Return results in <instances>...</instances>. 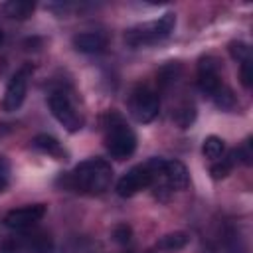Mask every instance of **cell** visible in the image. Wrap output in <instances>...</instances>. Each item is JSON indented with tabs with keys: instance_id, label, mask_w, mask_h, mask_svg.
<instances>
[{
	"instance_id": "6da1fadb",
	"label": "cell",
	"mask_w": 253,
	"mask_h": 253,
	"mask_svg": "<svg viewBox=\"0 0 253 253\" xmlns=\"http://www.w3.org/2000/svg\"><path fill=\"white\" fill-rule=\"evenodd\" d=\"M113 180V168L105 158H89L65 176V184L83 194H103Z\"/></svg>"
},
{
	"instance_id": "7a4b0ae2",
	"label": "cell",
	"mask_w": 253,
	"mask_h": 253,
	"mask_svg": "<svg viewBox=\"0 0 253 253\" xmlns=\"http://www.w3.org/2000/svg\"><path fill=\"white\" fill-rule=\"evenodd\" d=\"M107 119H109V123H107L105 146H107L109 154L115 160H125V158H128L134 152V148H136V136H134L132 128L126 126V123L123 121L121 115L109 113Z\"/></svg>"
},
{
	"instance_id": "3957f363",
	"label": "cell",
	"mask_w": 253,
	"mask_h": 253,
	"mask_svg": "<svg viewBox=\"0 0 253 253\" xmlns=\"http://www.w3.org/2000/svg\"><path fill=\"white\" fill-rule=\"evenodd\" d=\"M128 107H130V115H132V119L136 123H150V121H154L158 117L160 99L148 87H138L130 95Z\"/></svg>"
},
{
	"instance_id": "277c9868",
	"label": "cell",
	"mask_w": 253,
	"mask_h": 253,
	"mask_svg": "<svg viewBox=\"0 0 253 253\" xmlns=\"http://www.w3.org/2000/svg\"><path fill=\"white\" fill-rule=\"evenodd\" d=\"M47 105L51 109V115L65 126V130L69 132H77L83 126V117L75 111V107L71 105V101L63 95V93H53L47 99Z\"/></svg>"
},
{
	"instance_id": "5b68a950",
	"label": "cell",
	"mask_w": 253,
	"mask_h": 253,
	"mask_svg": "<svg viewBox=\"0 0 253 253\" xmlns=\"http://www.w3.org/2000/svg\"><path fill=\"white\" fill-rule=\"evenodd\" d=\"M154 182V174L150 172V168L146 164H138L134 168H130L119 182H117V194L121 198H130L134 194H138L140 190L148 188Z\"/></svg>"
},
{
	"instance_id": "8992f818",
	"label": "cell",
	"mask_w": 253,
	"mask_h": 253,
	"mask_svg": "<svg viewBox=\"0 0 253 253\" xmlns=\"http://www.w3.org/2000/svg\"><path fill=\"white\" fill-rule=\"evenodd\" d=\"M45 215V206L43 204H32V206H24V208H16L10 210L4 215V225L10 229H28L34 223H38L42 217Z\"/></svg>"
},
{
	"instance_id": "52a82bcc",
	"label": "cell",
	"mask_w": 253,
	"mask_h": 253,
	"mask_svg": "<svg viewBox=\"0 0 253 253\" xmlns=\"http://www.w3.org/2000/svg\"><path fill=\"white\" fill-rule=\"evenodd\" d=\"M28 71H30L28 67H22L10 79V83L4 91V97H2V109L6 113H12L22 107V103L26 99V89H28Z\"/></svg>"
},
{
	"instance_id": "ba28073f",
	"label": "cell",
	"mask_w": 253,
	"mask_h": 253,
	"mask_svg": "<svg viewBox=\"0 0 253 253\" xmlns=\"http://www.w3.org/2000/svg\"><path fill=\"white\" fill-rule=\"evenodd\" d=\"M198 87L202 89V93L213 97L219 89H221V79H219V71H217V61L210 55L202 57L198 63Z\"/></svg>"
},
{
	"instance_id": "9c48e42d",
	"label": "cell",
	"mask_w": 253,
	"mask_h": 253,
	"mask_svg": "<svg viewBox=\"0 0 253 253\" xmlns=\"http://www.w3.org/2000/svg\"><path fill=\"white\" fill-rule=\"evenodd\" d=\"M162 176L166 178V184H168V188H172V190H184V188H188V184H190L188 168H186L180 160H164Z\"/></svg>"
},
{
	"instance_id": "30bf717a",
	"label": "cell",
	"mask_w": 253,
	"mask_h": 253,
	"mask_svg": "<svg viewBox=\"0 0 253 253\" xmlns=\"http://www.w3.org/2000/svg\"><path fill=\"white\" fill-rule=\"evenodd\" d=\"M105 36L97 34V32H85V34H77L73 38V45L77 51H83V53H99L105 49Z\"/></svg>"
},
{
	"instance_id": "8fae6325",
	"label": "cell",
	"mask_w": 253,
	"mask_h": 253,
	"mask_svg": "<svg viewBox=\"0 0 253 253\" xmlns=\"http://www.w3.org/2000/svg\"><path fill=\"white\" fill-rule=\"evenodd\" d=\"M53 243L51 237L45 233L28 235L26 239H20V253H51Z\"/></svg>"
},
{
	"instance_id": "7c38bea8",
	"label": "cell",
	"mask_w": 253,
	"mask_h": 253,
	"mask_svg": "<svg viewBox=\"0 0 253 253\" xmlns=\"http://www.w3.org/2000/svg\"><path fill=\"white\" fill-rule=\"evenodd\" d=\"M32 144H34L38 150H42V152H45V154H51V156L57 158V160H67V158H65L67 152L61 148L59 140L53 138L51 134H38V136H34Z\"/></svg>"
},
{
	"instance_id": "4fadbf2b",
	"label": "cell",
	"mask_w": 253,
	"mask_h": 253,
	"mask_svg": "<svg viewBox=\"0 0 253 253\" xmlns=\"http://www.w3.org/2000/svg\"><path fill=\"white\" fill-rule=\"evenodd\" d=\"M34 10H36V4L28 0H8L2 4V12L14 20H26L34 14Z\"/></svg>"
},
{
	"instance_id": "5bb4252c",
	"label": "cell",
	"mask_w": 253,
	"mask_h": 253,
	"mask_svg": "<svg viewBox=\"0 0 253 253\" xmlns=\"http://www.w3.org/2000/svg\"><path fill=\"white\" fill-rule=\"evenodd\" d=\"M188 243H190V235L186 231H172V233L162 235L156 247L162 251H178V249H184Z\"/></svg>"
},
{
	"instance_id": "9a60e30c",
	"label": "cell",
	"mask_w": 253,
	"mask_h": 253,
	"mask_svg": "<svg viewBox=\"0 0 253 253\" xmlns=\"http://www.w3.org/2000/svg\"><path fill=\"white\" fill-rule=\"evenodd\" d=\"M152 24V34H154V40H164L168 38L172 32H174V26H176V14L174 12H166L162 14L158 20L150 22Z\"/></svg>"
},
{
	"instance_id": "2e32d148",
	"label": "cell",
	"mask_w": 253,
	"mask_h": 253,
	"mask_svg": "<svg viewBox=\"0 0 253 253\" xmlns=\"http://www.w3.org/2000/svg\"><path fill=\"white\" fill-rule=\"evenodd\" d=\"M202 152H204V156L210 158V160H219V158L223 156V152H225V142H223L219 136L210 134V136L204 138Z\"/></svg>"
},
{
	"instance_id": "e0dca14e",
	"label": "cell",
	"mask_w": 253,
	"mask_h": 253,
	"mask_svg": "<svg viewBox=\"0 0 253 253\" xmlns=\"http://www.w3.org/2000/svg\"><path fill=\"white\" fill-rule=\"evenodd\" d=\"M194 121H196V107L190 105V103L182 105V107L174 113V123H176L180 128H188Z\"/></svg>"
},
{
	"instance_id": "ac0fdd59",
	"label": "cell",
	"mask_w": 253,
	"mask_h": 253,
	"mask_svg": "<svg viewBox=\"0 0 253 253\" xmlns=\"http://www.w3.org/2000/svg\"><path fill=\"white\" fill-rule=\"evenodd\" d=\"M178 73H180V63H174V61H172V63L164 65V67L158 71V85H160L162 89H166L170 83L176 81Z\"/></svg>"
},
{
	"instance_id": "d6986e66",
	"label": "cell",
	"mask_w": 253,
	"mask_h": 253,
	"mask_svg": "<svg viewBox=\"0 0 253 253\" xmlns=\"http://www.w3.org/2000/svg\"><path fill=\"white\" fill-rule=\"evenodd\" d=\"M231 166H233V156L229 154V158H221V160L213 162L211 168H210V174H211L213 180H221L231 172Z\"/></svg>"
},
{
	"instance_id": "ffe728a7",
	"label": "cell",
	"mask_w": 253,
	"mask_h": 253,
	"mask_svg": "<svg viewBox=\"0 0 253 253\" xmlns=\"http://www.w3.org/2000/svg\"><path fill=\"white\" fill-rule=\"evenodd\" d=\"M229 53H231V57L233 59H237V61H247V59H251V49H249V45L245 43V42H239V40H233L231 43H229Z\"/></svg>"
},
{
	"instance_id": "44dd1931",
	"label": "cell",
	"mask_w": 253,
	"mask_h": 253,
	"mask_svg": "<svg viewBox=\"0 0 253 253\" xmlns=\"http://www.w3.org/2000/svg\"><path fill=\"white\" fill-rule=\"evenodd\" d=\"M213 101H215V105H217L219 109H223V111H229V109L235 107V97H233V93H231L229 89H225L223 85H221V89L213 95Z\"/></svg>"
},
{
	"instance_id": "7402d4cb",
	"label": "cell",
	"mask_w": 253,
	"mask_h": 253,
	"mask_svg": "<svg viewBox=\"0 0 253 253\" xmlns=\"http://www.w3.org/2000/svg\"><path fill=\"white\" fill-rule=\"evenodd\" d=\"M231 156H233V160H239V162H243L245 166H251V158H253V150H251V140H245V144L243 146H239L237 150H233L231 152Z\"/></svg>"
},
{
	"instance_id": "603a6c76",
	"label": "cell",
	"mask_w": 253,
	"mask_h": 253,
	"mask_svg": "<svg viewBox=\"0 0 253 253\" xmlns=\"http://www.w3.org/2000/svg\"><path fill=\"white\" fill-rule=\"evenodd\" d=\"M113 237H115L117 243L126 245V243L130 241V237H132V229H130V225H126V223H119V225L113 229Z\"/></svg>"
},
{
	"instance_id": "cb8c5ba5",
	"label": "cell",
	"mask_w": 253,
	"mask_h": 253,
	"mask_svg": "<svg viewBox=\"0 0 253 253\" xmlns=\"http://www.w3.org/2000/svg\"><path fill=\"white\" fill-rule=\"evenodd\" d=\"M239 77H241V83H243V87H251V83H253V63H251V59H247V61H243L241 63V69H239Z\"/></svg>"
},
{
	"instance_id": "d4e9b609",
	"label": "cell",
	"mask_w": 253,
	"mask_h": 253,
	"mask_svg": "<svg viewBox=\"0 0 253 253\" xmlns=\"http://www.w3.org/2000/svg\"><path fill=\"white\" fill-rule=\"evenodd\" d=\"M10 184V166L6 158H0V192H4Z\"/></svg>"
},
{
	"instance_id": "484cf974",
	"label": "cell",
	"mask_w": 253,
	"mask_h": 253,
	"mask_svg": "<svg viewBox=\"0 0 253 253\" xmlns=\"http://www.w3.org/2000/svg\"><path fill=\"white\" fill-rule=\"evenodd\" d=\"M0 253H20V239H8L0 245Z\"/></svg>"
},
{
	"instance_id": "4316f807",
	"label": "cell",
	"mask_w": 253,
	"mask_h": 253,
	"mask_svg": "<svg viewBox=\"0 0 253 253\" xmlns=\"http://www.w3.org/2000/svg\"><path fill=\"white\" fill-rule=\"evenodd\" d=\"M4 42V34H2V30H0V43Z\"/></svg>"
}]
</instances>
